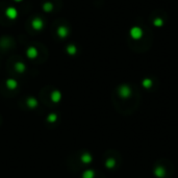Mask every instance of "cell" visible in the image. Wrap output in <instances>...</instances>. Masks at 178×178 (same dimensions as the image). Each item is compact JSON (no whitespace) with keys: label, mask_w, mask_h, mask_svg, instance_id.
<instances>
[{"label":"cell","mask_w":178,"mask_h":178,"mask_svg":"<svg viewBox=\"0 0 178 178\" xmlns=\"http://www.w3.org/2000/svg\"><path fill=\"white\" fill-rule=\"evenodd\" d=\"M7 18L14 20V19H16V18H17L18 12L16 11L14 7H9V9H7Z\"/></svg>","instance_id":"obj_1"},{"label":"cell","mask_w":178,"mask_h":178,"mask_svg":"<svg viewBox=\"0 0 178 178\" xmlns=\"http://www.w3.org/2000/svg\"><path fill=\"white\" fill-rule=\"evenodd\" d=\"M33 27L35 29H37V30H39V29H41L42 27H43V21L40 19H35L33 21Z\"/></svg>","instance_id":"obj_2"},{"label":"cell","mask_w":178,"mask_h":178,"mask_svg":"<svg viewBox=\"0 0 178 178\" xmlns=\"http://www.w3.org/2000/svg\"><path fill=\"white\" fill-rule=\"evenodd\" d=\"M57 33H59V35L61 38H65L68 35V29L66 27H59V30H57Z\"/></svg>","instance_id":"obj_3"},{"label":"cell","mask_w":178,"mask_h":178,"mask_svg":"<svg viewBox=\"0 0 178 178\" xmlns=\"http://www.w3.org/2000/svg\"><path fill=\"white\" fill-rule=\"evenodd\" d=\"M44 9L45 11H51L52 9V4H50V3H47V4H45L44 5Z\"/></svg>","instance_id":"obj_4"},{"label":"cell","mask_w":178,"mask_h":178,"mask_svg":"<svg viewBox=\"0 0 178 178\" xmlns=\"http://www.w3.org/2000/svg\"><path fill=\"white\" fill-rule=\"evenodd\" d=\"M15 1H18V2H20V1H22V0H15Z\"/></svg>","instance_id":"obj_5"}]
</instances>
